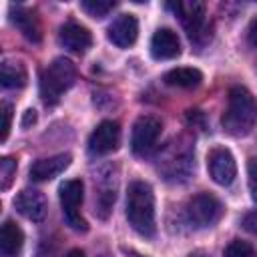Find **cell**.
<instances>
[{"instance_id":"29","label":"cell","mask_w":257,"mask_h":257,"mask_svg":"<svg viewBox=\"0 0 257 257\" xmlns=\"http://www.w3.org/2000/svg\"><path fill=\"white\" fill-rule=\"evenodd\" d=\"M131 257H143V255H139V253H135V251H131Z\"/></svg>"},{"instance_id":"7","label":"cell","mask_w":257,"mask_h":257,"mask_svg":"<svg viewBox=\"0 0 257 257\" xmlns=\"http://www.w3.org/2000/svg\"><path fill=\"white\" fill-rule=\"evenodd\" d=\"M223 213H225L223 203L211 193H199L191 197L187 203V217L199 229L213 227L223 217Z\"/></svg>"},{"instance_id":"2","label":"cell","mask_w":257,"mask_h":257,"mask_svg":"<svg viewBox=\"0 0 257 257\" xmlns=\"http://www.w3.org/2000/svg\"><path fill=\"white\" fill-rule=\"evenodd\" d=\"M126 219L128 225L143 237L155 235V195L149 183L133 181L126 191Z\"/></svg>"},{"instance_id":"20","label":"cell","mask_w":257,"mask_h":257,"mask_svg":"<svg viewBox=\"0 0 257 257\" xmlns=\"http://www.w3.org/2000/svg\"><path fill=\"white\" fill-rule=\"evenodd\" d=\"M80 8L92 18H102L114 8V2L112 0H82Z\"/></svg>"},{"instance_id":"18","label":"cell","mask_w":257,"mask_h":257,"mask_svg":"<svg viewBox=\"0 0 257 257\" xmlns=\"http://www.w3.org/2000/svg\"><path fill=\"white\" fill-rule=\"evenodd\" d=\"M0 80L4 88H22L28 80L24 64L16 60H4L0 64Z\"/></svg>"},{"instance_id":"30","label":"cell","mask_w":257,"mask_h":257,"mask_svg":"<svg viewBox=\"0 0 257 257\" xmlns=\"http://www.w3.org/2000/svg\"><path fill=\"white\" fill-rule=\"evenodd\" d=\"M100 257H108V255H100Z\"/></svg>"},{"instance_id":"25","label":"cell","mask_w":257,"mask_h":257,"mask_svg":"<svg viewBox=\"0 0 257 257\" xmlns=\"http://www.w3.org/2000/svg\"><path fill=\"white\" fill-rule=\"evenodd\" d=\"M241 225H243L245 231L257 235V209H255V211H249V213L241 219Z\"/></svg>"},{"instance_id":"14","label":"cell","mask_w":257,"mask_h":257,"mask_svg":"<svg viewBox=\"0 0 257 257\" xmlns=\"http://www.w3.org/2000/svg\"><path fill=\"white\" fill-rule=\"evenodd\" d=\"M58 40L64 48L72 50V52H84L86 48H90L92 44V34L86 26L78 24V22H66L60 26L58 32Z\"/></svg>"},{"instance_id":"22","label":"cell","mask_w":257,"mask_h":257,"mask_svg":"<svg viewBox=\"0 0 257 257\" xmlns=\"http://www.w3.org/2000/svg\"><path fill=\"white\" fill-rule=\"evenodd\" d=\"M225 257H257V251L241 239H233L227 247H225Z\"/></svg>"},{"instance_id":"8","label":"cell","mask_w":257,"mask_h":257,"mask_svg":"<svg viewBox=\"0 0 257 257\" xmlns=\"http://www.w3.org/2000/svg\"><path fill=\"white\" fill-rule=\"evenodd\" d=\"M161 131H163V122L161 118L153 116V114H145V116H139L135 126H133V135H131V149L137 157H145L149 155L159 137H161Z\"/></svg>"},{"instance_id":"5","label":"cell","mask_w":257,"mask_h":257,"mask_svg":"<svg viewBox=\"0 0 257 257\" xmlns=\"http://www.w3.org/2000/svg\"><path fill=\"white\" fill-rule=\"evenodd\" d=\"M82 193H84V185L80 179H68L60 185L58 195H60V205H62V213L64 219L68 223L70 229L78 231V233H86L88 231V223L82 219L80 215V205H82Z\"/></svg>"},{"instance_id":"26","label":"cell","mask_w":257,"mask_h":257,"mask_svg":"<svg viewBox=\"0 0 257 257\" xmlns=\"http://www.w3.org/2000/svg\"><path fill=\"white\" fill-rule=\"evenodd\" d=\"M34 122H36V110H34V108H28V110L22 114L20 124H22V128H28V126L34 124Z\"/></svg>"},{"instance_id":"23","label":"cell","mask_w":257,"mask_h":257,"mask_svg":"<svg viewBox=\"0 0 257 257\" xmlns=\"http://www.w3.org/2000/svg\"><path fill=\"white\" fill-rule=\"evenodd\" d=\"M247 175H249V191H251V199L257 201V159L251 157L247 161Z\"/></svg>"},{"instance_id":"15","label":"cell","mask_w":257,"mask_h":257,"mask_svg":"<svg viewBox=\"0 0 257 257\" xmlns=\"http://www.w3.org/2000/svg\"><path fill=\"white\" fill-rule=\"evenodd\" d=\"M10 20L24 34V38H28L30 42L42 40V26H40V20H38L34 10L24 8V6H12L10 8Z\"/></svg>"},{"instance_id":"9","label":"cell","mask_w":257,"mask_h":257,"mask_svg":"<svg viewBox=\"0 0 257 257\" xmlns=\"http://www.w3.org/2000/svg\"><path fill=\"white\" fill-rule=\"evenodd\" d=\"M207 169H209L211 179L217 185H223V187L231 185L235 181V177H237L235 157L225 147H215V149L209 151V155H207Z\"/></svg>"},{"instance_id":"21","label":"cell","mask_w":257,"mask_h":257,"mask_svg":"<svg viewBox=\"0 0 257 257\" xmlns=\"http://www.w3.org/2000/svg\"><path fill=\"white\" fill-rule=\"evenodd\" d=\"M16 161L12 157H4L0 161V189L2 191H8L14 177H16Z\"/></svg>"},{"instance_id":"19","label":"cell","mask_w":257,"mask_h":257,"mask_svg":"<svg viewBox=\"0 0 257 257\" xmlns=\"http://www.w3.org/2000/svg\"><path fill=\"white\" fill-rule=\"evenodd\" d=\"M201 80H203L201 70L189 66H179L165 74V82L169 86H179V88H195L201 84Z\"/></svg>"},{"instance_id":"17","label":"cell","mask_w":257,"mask_h":257,"mask_svg":"<svg viewBox=\"0 0 257 257\" xmlns=\"http://www.w3.org/2000/svg\"><path fill=\"white\" fill-rule=\"evenodd\" d=\"M24 245V233L22 229L12 221L6 219L0 231V255L2 257H16L22 251Z\"/></svg>"},{"instance_id":"6","label":"cell","mask_w":257,"mask_h":257,"mask_svg":"<svg viewBox=\"0 0 257 257\" xmlns=\"http://www.w3.org/2000/svg\"><path fill=\"white\" fill-rule=\"evenodd\" d=\"M171 10L179 16L183 28L187 30L191 42L203 44L209 34H207V16H205V4L203 2H177L169 4Z\"/></svg>"},{"instance_id":"3","label":"cell","mask_w":257,"mask_h":257,"mask_svg":"<svg viewBox=\"0 0 257 257\" xmlns=\"http://www.w3.org/2000/svg\"><path fill=\"white\" fill-rule=\"evenodd\" d=\"M76 80V66L72 60L58 56L54 58L40 74V96L44 104L52 106L60 100V96L74 84Z\"/></svg>"},{"instance_id":"11","label":"cell","mask_w":257,"mask_h":257,"mask_svg":"<svg viewBox=\"0 0 257 257\" xmlns=\"http://www.w3.org/2000/svg\"><path fill=\"white\" fill-rule=\"evenodd\" d=\"M139 22L133 14H118L108 26V40L118 48H128L137 42Z\"/></svg>"},{"instance_id":"13","label":"cell","mask_w":257,"mask_h":257,"mask_svg":"<svg viewBox=\"0 0 257 257\" xmlns=\"http://www.w3.org/2000/svg\"><path fill=\"white\" fill-rule=\"evenodd\" d=\"M151 54L157 60H171L181 54V40L171 28H159L151 38Z\"/></svg>"},{"instance_id":"24","label":"cell","mask_w":257,"mask_h":257,"mask_svg":"<svg viewBox=\"0 0 257 257\" xmlns=\"http://www.w3.org/2000/svg\"><path fill=\"white\" fill-rule=\"evenodd\" d=\"M10 122H12V104L4 100V102H2V135H0V141H2V143L8 139Z\"/></svg>"},{"instance_id":"12","label":"cell","mask_w":257,"mask_h":257,"mask_svg":"<svg viewBox=\"0 0 257 257\" xmlns=\"http://www.w3.org/2000/svg\"><path fill=\"white\" fill-rule=\"evenodd\" d=\"M14 207L20 215H24L26 219L30 221H42L46 217V211H48V205H46V197L36 191V189H24L16 195L14 199Z\"/></svg>"},{"instance_id":"10","label":"cell","mask_w":257,"mask_h":257,"mask_svg":"<svg viewBox=\"0 0 257 257\" xmlns=\"http://www.w3.org/2000/svg\"><path fill=\"white\" fill-rule=\"evenodd\" d=\"M120 143V126L114 120H102L88 137V151L90 155H108L116 151Z\"/></svg>"},{"instance_id":"1","label":"cell","mask_w":257,"mask_h":257,"mask_svg":"<svg viewBox=\"0 0 257 257\" xmlns=\"http://www.w3.org/2000/svg\"><path fill=\"white\" fill-rule=\"evenodd\" d=\"M257 122V100L245 86H233L229 90L227 108L221 124L231 137H245Z\"/></svg>"},{"instance_id":"27","label":"cell","mask_w":257,"mask_h":257,"mask_svg":"<svg viewBox=\"0 0 257 257\" xmlns=\"http://www.w3.org/2000/svg\"><path fill=\"white\" fill-rule=\"evenodd\" d=\"M247 38H249V42L257 48V18H253V20H251L249 30H247Z\"/></svg>"},{"instance_id":"28","label":"cell","mask_w":257,"mask_h":257,"mask_svg":"<svg viewBox=\"0 0 257 257\" xmlns=\"http://www.w3.org/2000/svg\"><path fill=\"white\" fill-rule=\"evenodd\" d=\"M62 257H84V251H82V249H70V251L64 253Z\"/></svg>"},{"instance_id":"16","label":"cell","mask_w":257,"mask_h":257,"mask_svg":"<svg viewBox=\"0 0 257 257\" xmlns=\"http://www.w3.org/2000/svg\"><path fill=\"white\" fill-rule=\"evenodd\" d=\"M68 165H70L68 153H60V155H54L48 159H38L30 167V179L32 181H50V179L58 177Z\"/></svg>"},{"instance_id":"4","label":"cell","mask_w":257,"mask_h":257,"mask_svg":"<svg viewBox=\"0 0 257 257\" xmlns=\"http://www.w3.org/2000/svg\"><path fill=\"white\" fill-rule=\"evenodd\" d=\"M193 147L187 139H177L173 143H169V147L161 153L159 157V173L167 179V181H187L189 175L195 169V161H193Z\"/></svg>"}]
</instances>
